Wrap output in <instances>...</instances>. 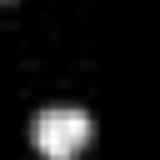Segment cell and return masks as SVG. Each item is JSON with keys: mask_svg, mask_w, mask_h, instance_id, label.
I'll return each mask as SVG.
<instances>
[{"mask_svg": "<svg viewBox=\"0 0 160 160\" xmlns=\"http://www.w3.org/2000/svg\"><path fill=\"white\" fill-rule=\"evenodd\" d=\"M30 145L45 155V160H75L85 145H90V115L85 110H40L30 120Z\"/></svg>", "mask_w": 160, "mask_h": 160, "instance_id": "1", "label": "cell"}]
</instances>
